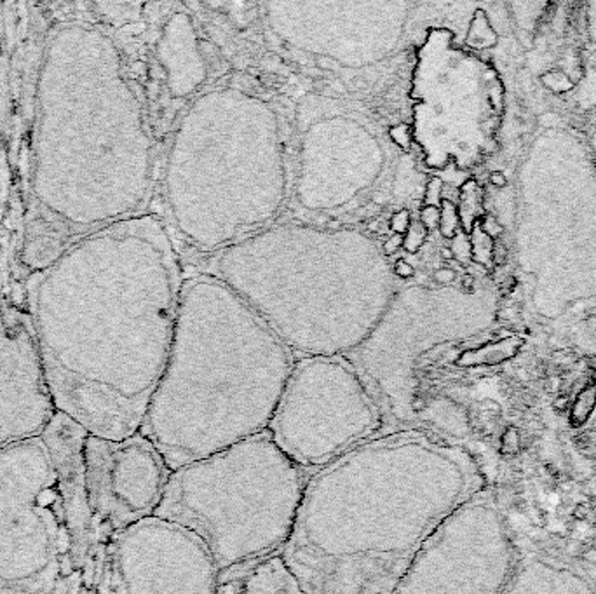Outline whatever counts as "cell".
<instances>
[{
	"label": "cell",
	"mask_w": 596,
	"mask_h": 594,
	"mask_svg": "<svg viewBox=\"0 0 596 594\" xmlns=\"http://www.w3.org/2000/svg\"><path fill=\"white\" fill-rule=\"evenodd\" d=\"M171 234L142 213L77 239L14 293L52 401L91 436L140 432L175 335L183 290Z\"/></svg>",
	"instance_id": "obj_1"
},
{
	"label": "cell",
	"mask_w": 596,
	"mask_h": 594,
	"mask_svg": "<svg viewBox=\"0 0 596 594\" xmlns=\"http://www.w3.org/2000/svg\"><path fill=\"white\" fill-rule=\"evenodd\" d=\"M28 202L8 284L77 239L142 215L156 175L145 101L87 2H45Z\"/></svg>",
	"instance_id": "obj_2"
},
{
	"label": "cell",
	"mask_w": 596,
	"mask_h": 594,
	"mask_svg": "<svg viewBox=\"0 0 596 594\" xmlns=\"http://www.w3.org/2000/svg\"><path fill=\"white\" fill-rule=\"evenodd\" d=\"M489 485L467 445L385 432L310 476L281 558L304 594H391L434 530Z\"/></svg>",
	"instance_id": "obj_3"
},
{
	"label": "cell",
	"mask_w": 596,
	"mask_h": 594,
	"mask_svg": "<svg viewBox=\"0 0 596 594\" xmlns=\"http://www.w3.org/2000/svg\"><path fill=\"white\" fill-rule=\"evenodd\" d=\"M297 357L213 274L185 279L142 432L169 471L267 431Z\"/></svg>",
	"instance_id": "obj_4"
},
{
	"label": "cell",
	"mask_w": 596,
	"mask_h": 594,
	"mask_svg": "<svg viewBox=\"0 0 596 594\" xmlns=\"http://www.w3.org/2000/svg\"><path fill=\"white\" fill-rule=\"evenodd\" d=\"M295 357L352 356L396 295L382 246L358 229L268 225L216 251L215 274Z\"/></svg>",
	"instance_id": "obj_5"
},
{
	"label": "cell",
	"mask_w": 596,
	"mask_h": 594,
	"mask_svg": "<svg viewBox=\"0 0 596 594\" xmlns=\"http://www.w3.org/2000/svg\"><path fill=\"white\" fill-rule=\"evenodd\" d=\"M277 112L237 87L208 91L189 107L166 159L164 193L176 229L220 249L268 227L286 201Z\"/></svg>",
	"instance_id": "obj_6"
},
{
	"label": "cell",
	"mask_w": 596,
	"mask_h": 594,
	"mask_svg": "<svg viewBox=\"0 0 596 594\" xmlns=\"http://www.w3.org/2000/svg\"><path fill=\"white\" fill-rule=\"evenodd\" d=\"M307 481L265 431L173 471L153 516L194 533L224 582L283 553Z\"/></svg>",
	"instance_id": "obj_7"
},
{
	"label": "cell",
	"mask_w": 596,
	"mask_h": 594,
	"mask_svg": "<svg viewBox=\"0 0 596 594\" xmlns=\"http://www.w3.org/2000/svg\"><path fill=\"white\" fill-rule=\"evenodd\" d=\"M586 147L563 129H549L523 164L518 255L535 281L533 301L546 317L596 298V171Z\"/></svg>",
	"instance_id": "obj_8"
},
{
	"label": "cell",
	"mask_w": 596,
	"mask_h": 594,
	"mask_svg": "<svg viewBox=\"0 0 596 594\" xmlns=\"http://www.w3.org/2000/svg\"><path fill=\"white\" fill-rule=\"evenodd\" d=\"M267 432L310 478L389 429L354 363L335 356L295 359Z\"/></svg>",
	"instance_id": "obj_9"
},
{
	"label": "cell",
	"mask_w": 596,
	"mask_h": 594,
	"mask_svg": "<svg viewBox=\"0 0 596 594\" xmlns=\"http://www.w3.org/2000/svg\"><path fill=\"white\" fill-rule=\"evenodd\" d=\"M68 558L63 500L44 441L0 449V594H52Z\"/></svg>",
	"instance_id": "obj_10"
},
{
	"label": "cell",
	"mask_w": 596,
	"mask_h": 594,
	"mask_svg": "<svg viewBox=\"0 0 596 594\" xmlns=\"http://www.w3.org/2000/svg\"><path fill=\"white\" fill-rule=\"evenodd\" d=\"M45 2H0V279L8 281L28 202Z\"/></svg>",
	"instance_id": "obj_11"
},
{
	"label": "cell",
	"mask_w": 596,
	"mask_h": 594,
	"mask_svg": "<svg viewBox=\"0 0 596 594\" xmlns=\"http://www.w3.org/2000/svg\"><path fill=\"white\" fill-rule=\"evenodd\" d=\"M520 540L490 483L434 530L391 594H504Z\"/></svg>",
	"instance_id": "obj_12"
},
{
	"label": "cell",
	"mask_w": 596,
	"mask_h": 594,
	"mask_svg": "<svg viewBox=\"0 0 596 594\" xmlns=\"http://www.w3.org/2000/svg\"><path fill=\"white\" fill-rule=\"evenodd\" d=\"M408 9L406 2H270L267 19L295 47L337 65L361 67L392 52Z\"/></svg>",
	"instance_id": "obj_13"
},
{
	"label": "cell",
	"mask_w": 596,
	"mask_h": 594,
	"mask_svg": "<svg viewBox=\"0 0 596 594\" xmlns=\"http://www.w3.org/2000/svg\"><path fill=\"white\" fill-rule=\"evenodd\" d=\"M117 594H220L222 577L204 544L180 524L147 518L112 537Z\"/></svg>",
	"instance_id": "obj_14"
},
{
	"label": "cell",
	"mask_w": 596,
	"mask_h": 594,
	"mask_svg": "<svg viewBox=\"0 0 596 594\" xmlns=\"http://www.w3.org/2000/svg\"><path fill=\"white\" fill-rule=\"evenodd\" d=\"M84 458L91 511L101 527L119 533L156 514L171 471L142 432L120 441L89 434Z\"/></svg>",
	"instance_id": "obj_15"
},
{
	"label": "cell",
	"mask_w": 596,
	"mask_h": 594,
	"mask_svg": "<svg viewBox=\"0 0 596 594\" xmlns=\"http://www.w3.org/2000/svg\"><path fill=\"white\" fill-rule=\"evenodd\" d=\"M385 164L375 134L347 116L324 117L306 134L297 192L312 211H328L368 189Z\"/></svg>",
	"instance_id": "obj_16"
},
{
	"label": "cell",
	"mask_w": 596,
	"mask_h": 594,
	"mask_svg": "<svg viewBox=\"0 0 596 594\" xmlns=\"http://www.w3.org/2000/svg\"><path fill=\"white\" fill-rule=\"evenodd\" d=\"M54 413L30 321L0 279V449L41 438Z\"/></svg>",
	"instance_id": "obj_17"
},
{
	"label": "cell",
	"mask_w": 596,
	"mask_h": 594,
	"mask_svg": "<svg viewBox=\"0 0 596 594\" xmlns=\"http://www.w3.org/2000/svg\"><path fill=\"white\" fill-rule=\"evenodd\" d=\"M87 438L89 432L81 423L58 410L41 436L58 476L65 523L70 535V563L75 569L86 564L91 549L101 537L116 535L101 527L91 511L84 458Z\"/></svg>",
	"instance_id": "obj_18"
},
{
	"label": "cell",
	"mask_w": 596,
	"mask_h": 594,
	"mask_svg": "<svg viewBox=\"0 0 596 594\" xmlns=\"http://www.w3.org/2000/svg\"><path fill=\"white\" fill-rule=\"evenodd\" d=\"M504 594H596V564L556 544H522Z\"/></svg>",
	"instance_id": "obj_19"
},
{
	"label": "cell",
	"mask_w": 596,
	"mask_h": 594,
	"mask_svg": "<svg viewBox=\"0 0 596 594\" xmlns=\"http://www.w3.org/2000/svg\"><path fill=\"white\" fill-rule=\"evenodd\" d=\"M156 56L168 77L169 93L182 98L198 89L206 77V65L194 26L185 12H175L160 30Z\"/></svg>",
	"instance_id": "obj_20"
},
{
	"label": "cell",
	"mask_w": 596,
	"mask_h": 594,
	"mask_svg": "<svg viewBox=\"0 0 596 594\" xmlns=\"http://www.w3.org/2000/svg\"><path fill=\"white\" fill-rule=\"evenodd\" d=\"M220 594H304L281 554L222 582Z\"/></svg>",
	"instance_id": "obj_21"
},
{
	"label": "cell",
	"mask_w": 596,
	"mask_h": 594,
	"mask_svg": "<svg viewBox=\"0 0 596 594\" xmlns=\"http://www.w3.org/2000/svg\"><path fill=\"white\" fill-rule=\"evenodd\" d=\"M403 239H405V241H403V246H405L408 251L417 253L418 249H421V246L424 244V239H425L424 225H422L421 222L412 223L410 229H408V232H406Z\"/></svg>",
	"instance_id": "obj_22"
},
{
	"label": "cell",
	"mask_w": 596,
	"mask_h": 594,
	"mask_svg": "<svg viewBox=\"0 0 596 594\" xmlns=\"http://www.w3.org/2000/svg\"><path fill=\"white\" fill-rule=\"evenodd\" d=\"M455 225H457V213H455L454 206L448 201H443V211H441V220H440V227L441 234L451 237L455 231Z\"/></svg>",
	"instance_id": "obj_23"
},
{
	"label": "cell",
	"mask_w": 596,
	"mask_h": 594,
	"mask_svg": "<svg viewBox=\"0 0 596 594\" xmlns=\"http://www.w3.org/2000/svg\"><path fill=\"white\" fill-rule=\"evenodd\" d=\"M412 225V215L408 209H399V211H396L394 215H392L391 218V229L394 234L403 235L408 232V229H410Z\"/></svg>",
	"instance_id": "obj_24"
},
{
	"label": "cell",
	"mask_w": 596,
	"mask_h": 594,
	"mask_svg": "<svg viewBox=\"0 0 596 594\" xmlns=\"http://www.w3.org/2000/svg\"><path fill=\"white\" fill-rule=\"evenodd\" d=\"M440 220H441V209L436 208L434 204H429L422 209L421 223L424 225L425 231L436 229L438 225H440Z\"/></svg>",
	"instance_id": "obj_25"
},
{
	"label": "cell",
	"mask_w": 596,
	"mask_h": 594,
	"mask_svg": "<svg viewBox=\"0 0 596 594\" xmlns=\"http://www.w3.org/2000/svg\"><path fill=\"white\" fill-rule=\"evenodd\" d=\"M392 274H394V277L398 279H410L414 277L415 271L408 262L401 258V260H398L394 265H392Z\"/></svg>",
	"instance_id": "obj_26"
},
{
	"label": "cell",
	"mask_w": 596,
	"mask_h": 594,
	"mask_svg": "<svg viewBox=\"0 0 596 594\" xmlns=\"http://www.w3.org/2000/svg\"><path fill=\"white\" fill-rule=\"evenodd\" d=\"M389 133H391V136L394 138V141L398 143V145L408 147V143H410V131H408V127L406 126H396L392 127Z\"/></svg>",
	"instance_id": "obj_27"
},
{
	"label": "cell",
	"mask_w": 596,
	"mask_h": 594,
	"mask_svg": "<svg viewBox=\"0 0 596 594\" xmlns=\"http://www.w3.org/2000/svg\"><path fill=\"white\" fill-rule=\"evenodd\" d=\"M403 241H405V239H403V235H398V234H394V235H391V237L385 239L384 244H382V251H384L385 257H389V255H392V253L398 251V249L403 246Z\"/></svg>",
	"instance_id": "obj_28"
},
{
	"label": "cell",
	"mask_w": 596,
	"mask_h": 594,
	"mask_svg": "<svg viewBox=\"0 0 596 594\" xmlns=\"http://www.w3.org/2000/svg\"><path fill=\"white\" fill-rule=\"evenodd\" d=\"M588 32L593 42H596V4H589L588 8Z\"/></svg>",
	"instance_id": "obj_29"
},
{
	"label": "cell",
	"mask_w": 596,
	"mask_h": 594,
	"mask_svg": "<svg viewBox=\"0 0 596 594\" xmlns=\"http://www.w3.org/2000/svg\"><path fill=\"white\" fill-rule=\"evenodd\" d=\"M455 274L451 268H438L436 274H434V279H436L440 284H448V282L454 281Z\"/></svg>",
	"instance_id": "obj_30"
},
{
	"label": "cell",
	"mask_w": 596,
	"mask_h": 594,
	"mask_svg": "<svg viewBox=\"0 0 596 594\" xmlns=\"http://www.w3.org/2000/svg\"><path fill=\"white\" fill-rule=\"evenodd\" d=\"M588 152H589V157H591V162H593V167H595V171H596V129L593 131L591 133V136H589V143H588Z\"/></svg>",
	"instance_id": "obj_31"
}]
</instances>
